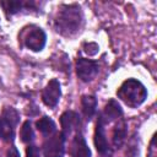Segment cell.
Segmentation results:
<instances>
[{
  "mask_svg": "<svg viewBox=\"0 0 157 157\" xmlns=\"http://www.w3.org/2000/svg\"><path fill=\"white\" fill-rule=\"evenodd\" d=\"M65 152V136L63 132H56L43 144L44 157H64Z\"/></svg>",
  "mask_w": 157,
  "mask_h": 157,
  "instance_id": "cell-4",
  "label": "cell"
},
{
  "mask_svg": "<svg viewBox=\"0 0 157 157\" xmlns=\"http://www.w3.org/2000/svg\"><path fill=\"white\" fill-rule=\"evenodd\" d=\"M70 153L72 157H91V150L88 148L82 134L77 132L71 142Z\"/></svg>",
  "mask_w": 157,
  "mask_h": 157,
  "instance_id": "cell-10",
  "label": "cell"
},
{
  "mask_svg": "<svg viewBox=\"0 0 157 157\" xmlns=\"http://www.w3.org/2000/svg\"><path fill=\"white\" fill-rule=\"evenodd\" d=\"M121 114H123V110H121V107L119 105V103L115 99H110L105 104V108H104L103 113L101 114L99 119L105 124V123H110V121L120 118Z\"/></svg>",
  "mask_w": 157,
  "mask_h": 157,
  "instance_id": "cell-11",
  "label": "cell"
},
{
  "mask_svg": "<svg viewBox=\"0 0 157 157\" xmlns=\"http://www.w3.org/2000/svg\"><path fill=\"white\" fill-rule=\"evenodd\" d=\"M20 136H21V140L26 144H29L33 141L34 139V132H33V129L31 126V123L27 120L23 123L22 128H21V132H20Z\"/></svg>",
  "mask_w": 157,
  "mask_h": 157,
  "instance_id": "cell-16",
  "label": "cell"
},
{
  "mask_svg": "<svg viewBox=\"0 0 157 157\" xmlns=\"http://www.w3.org/2000/svg\"><path fill=\"white\" fill-rule=\"evenodd\" d=\"M26 155H27V157H40L37 146H33V145H31V146L27 147V150H26Z\"/></svg>",
  "mask_w": 157,
  "mask_h": 157,
  "instance_id": "cell-17",
  "label": "cell"
},
{
  "mask_svg": "<svg viewBox=\"0 0 157 157\" xmlns=\"http://www.w3.org/2000/svg\"><path fill=\"white\" fill-rule=\"evenodd\" d=\"M36 126L44 136H52L56 130V125L54 120L49 117H42L39 120H37Z\"/></svg>",
  "mask_w": 157,
  "mask_h": 157,
  "instance_id": "cell-12",
  "label": "cell"
},
{
  "mask_svg": "<svg viewBox=\"0 0 157 157\" xmlns=\"http://www.w3.org/2000/svg\"><path fill=\"white\" fill-rule=\"evenodd\" d=\"M45 42L47 36L39 27H32V29H29L25 37V45L33 52H40L44 48Z\"/></svg>",
  "mask_w": 157,
  "mask_h": 157,
  "instance_id": "cell-6",
  "label": "cell"
},
{
  "mask_svg": "<svg viewBox=\"0 0 157 157\" xmlns=\"http://www.w3.org/2000/svg\"><path fill=\"white\" fill-rule=\"evenodd\" d=\"M117 96L129 107L136 108L147 98V90L140 81L135 78H128L118 88Z\"/></svg>",
  "mask_w": 157,
  "mask_h": 157,
  "instance_id": "cell-2",
  "label": "cell"
},
{
  "mask_svg": "<svg viewBox=\"0 0 157 157\" xmlns=\"http://www.w3.org/2000/svg\"><path fill=\"white\" fill-rule=\"evenodd\" d=\"M76 72L78 78L85 82H88L94 78V76L98 74V64L90 59L78 58L76 61Z\"/></svg>",
  "mask_w": 157,
  "mask_h": 157,
  "instance_id": "cell-5",
  "label": "cell"
},
{
  "mask_svg": "<svg viewBox=\"0 0 157 157\" xmlns=\"http://www.w3.org/2000/svg\"><path fill=\"white\" fill-rule=\"evenodd\" d=\"M60 124H61V128H63L64 136H67L72 131L78 130V128L81 125V119H80V115L76 112L66 110L60 117Z\"/></svg>",
  "mask_w": 157,
  "mask_h": 157,
  "instance_id": "cell-8",
  "label": "cell"
},
{
  "mask_svg": "<svg viewBox=\"0 0 157 157\" xmlns=\"http://www.w3.org/2000/svg\"><path fill=\"white\" fill-rule=\"evenodd\" d=\"M20 120L18 113L12 107H7L4 109L0 115V139L5 141H10L15 136V126Z\"/></svg>",
  "mask_w": 157,
  "mask_h": 157,
  "instance_id": "cell-3",
  "label": "cell"
},
{
  "mask_svg": "<svg viewBox=\"0 0 157 157\" xmlns=\"http://www.w3.org/2000/svg\"><path fill=\"white\" fill-rule=\"evenodd\" d=\"M156 136L152 137L151 140V145H150V148H148V152H147V157H156Z\"/></svg>",
  "mask_w": 157,
  "mask_h": 157,
  "instance_id": "cell-18",
  "label": "cell"
},
{
  "mask_svg": "<svg viewBox=\"0 0 157 157\" xmlns=\"http://www.w3.org/2000/svg\"><path fill=\"white\" fill-rule=\"evenodd\" d=\"M125 137H126V124L123 119H120L113 130V145L119 148L123 145Z\"/></svg>",
  "mask_w": 157,
  "mask_h": 157,
  "instance_id": "cell-15",
  "label": "cell"
},
{
  "mask_svg": "<svg viewBox=\"0 0 157 157\" xmlns=\"http://www.w3.org/2000/svg\"><path fill=\"white\" fill-rule=\"evenodd\" d=\"M0 4H1V6H2V9L5 10L6 13L13 15V13L18 12L21 9L31 6L33 2H32V1H31V2H28V1L25 2V1H22V0H4V1H1Z\"/></svg>",
  "mask_w": 157,
  "mask_h": 157,
  "instance_id": "cell-13",
  "label": "cell"
},
{
  "mask_svg": "<svg viewBox=\"0 0 157 157\" xmlns=\"http://www.w3.org/2000/svg\"><path fill=\"white\" fill-rule=\"evenodd\" d=\"M60 96H61L60 83H59L58 80L53 78L44 87V90L42 92V101L49 108H54L58 104V102L60 99Z\"/></svg>",
  "mask_w": 157,
  "mask_h": 157,
  "instance_id": "cell-7",
  "label": "cell"
},
{
  "mask_svg": "<svg viewBox=\"0 0 157 157\" xmlns=\"http://www.w3.org/2000/svg\"><path fill=\"white\" fill-rule=\"evenodd\" d=\"M82 20V11L78 5H63L55 17V28L60 34L71 37L80 31Z\"/></svg>",
  "mask_w": 157,
  "mask_h": 157,
  "instance_id": "cell-1",
  "label": "cell"
},
{
  "mask_svg": "<svg viewBox=\"0 0 157 157\" xmlns=\"http://www.w3.org/2000/svg\"><path fill=\"white\" fill-rule=\"evenodd\" d=\"M94 145H96L97 151L101 155H109L110 153V147H109V144L107 141L105 132H104V123L99 118H98L96 130H94Z\"/></svg>",
  "mask_w": 157,
  "mask_h": 157,
  "instance_id": "cell-9",
  "label": "cell"
},
{
  "mask_svg": "<svg viewBox=\"0 0 157 157\" xmlns=\"http://www.w3.org/2000/svg\"><path fill=\"white\" fill-rule=\"evenodd\" d=\"M81 105H82V112H83L86 119L90 120L93 117V114L96 113L97 99L93 96H83L81 99Z\"/></svg>",
  "mask_w": 157,
  "mask_h": 157,
  "instance_id": "cell-14",
  "label": "cell"
},
{
  "mask_svg": "<svg viewBox=\"0 0 157 157\" xmlns=\"http://www.w3.org/2000/svg\"><path fill=\"white\" fill-rule=\"evenodd\" d=\"M6 157H20V152L15 146H11L6 152Z\"/></svg>",
  "mask_w": 157,
  "mask_h": 157,
  "instance_id": "cell-19",
  "label": "cell"
}]
</instances>
